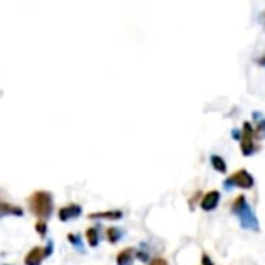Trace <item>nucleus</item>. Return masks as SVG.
<instances>
[{
  "mask_svg": "<svg viewBox=\"0 0 265 265\" xmlns=\"http://www.w3.org/2000/svg\"><path fill=\"white\" fill-rule=\"evenodd\" d=\"M29 209L30 212L39 218V220H47L53 212V195L47 190H34L29 197Z\"/></svg>",
  "mask_w": 265,
  "mask_h": 265,
  "instance_id": "obj_1",
  "label": "nucleus"
},
{
  "mask_svg": "<svg viewBox=\"0 0 265 265\" xmlns=\"http://www.w3.org/2000/svg\"><path fill=\"white\" fill-rule=\"evenodd\" d=\"M233 214L239 218L240 226L243 230H250V231H259V220L258 217L254 215L253 207L250 206V203L246 202V198L243 195H239L234 203L231 206Z\"/></svg>",
  "mask_w": 265,
  "mask_h": 265,
  "instance_id": "obj_2",
  "label": "nucleus"
},
{
  "mask_svg": "<svg viewBox=\"0 0 265 265\" xmlns=\"http://www.w3.org/2000/svg\"><path fill=\"white\" fill-rule=\"evenodd\" d=\"M223 186L226 190H230L233 187H240V189H251L254 186V178L253 175L245 169H240L234 172L231 177H228L223 182Z\"/></svg>",
  "mask_w": 265,
  "mask_h": 265,
  "instance_id": "obj_3",
  "label": "nucleus"
},
{
  "mask_svg": "<svg viewBox=\"0 0 265 265\" xmlns=\"http://www.w3.org/2000/svg\"><path fill=\"white\" fill-rule=\"evenodd\" d=\"M240 148L243 156H251L256 153V142H254V128L250 122L243 123V130L240 136Z\"/></svg>",
  "mask_w": 265,
  "mask_h": 265,
  "instance_id": "obj_4",
  "label": "nucleus"
},
{
  "mask_svg": "<svg viewBox=\"0 0 265 265\" xmlns=\"http://www.w3.org/2000/svg\"><path fill=\"white\" fill-rule=\"evenodd\" d=\"M220 203V192L218 190H209L207 194L203 195V198L200 200V206L205 212H211Z\"/></svg>",
  "mask_w": 265,
  "mask_h": 265,
  "instance_id": "obj_5",
  "label": "nucleus"
},
{
  "mask_svg": "<svg viewBox=\"0 0 265 265\" xmlns=\"http://www.w3.org/2000/svg\"><path fill=\"white\" fill-rule=\"evenodd\" d=\"M81 212H83V209H81L80 205H67V206H62L59 211H58V218L61 222H70L74 220V218H78L81 215Z\"/></svg>",
  "mask_w": 265,
  "mask_h": 265,
  "instance_id": "obj_6",
  "label": "nucleus"
},
{
  "mask_svg": "<svg viewBox=\"0 0 265 265\" xmlns=\"http://www.w3.org/2000/svg\"><path fill=\"white\" fill-rule=\"evenodd\" d=\"M45 259L44 246H33L29 251V254L25 256V265H41L42 261Z\"/></svg>",
  "mask_w": 265,
  "mask_h": 265,
  "instance_id": "obj_7",
  "label": "nucleus"
},
{
  "mask_svg": "<svg viewBox=\"0 0 265 265\" xmlns=\"http://www.w3.org/2000/svg\"><path fill=\"white\" fill-rule=\"evenodd\" d=\"M123 217V212L122 211H105V212H92L89 214L88 218L90 220H120Z\"/></svg>",
  "mask_w": 265,
  "mask_h": 265,
  "instance_id": "obj_8",
  "label": "nucleus"
},
{
  "mask_svg": "<svg viewBox=\"0 0 265 265\" xmlns=\"http://www.w3.org/2000/svg\"><path fill=\"white\" fill-rule=\"evenodd\" d=\"M134 254H136V250L131 248V246L123 248L122 251H118L117 258H116V264L117 265H131L134 261Z\"/></svg>",
  "mask_w": 265,
  "mask_h": 265,
  "instance_id": "obj_9",
  "label": "nucleus"
},
{
  "mask_svg": "<svg viewBox=\"0 0 265 265\" xmlns=\"http://www.w3.org/2000/svg\"><path fill=\"white\" fill-rule=\"evenodd\" d=\"M5 215L22 217L24 211H22V207H19V206H13L10 203L3 202V200H0V217H5Z\"/></svg>",
  "mask_w": 265,
  "mask_h": 265,
  "instance_id": "obj_10",
  "label": "nucleus"
},
{
  "mask_svg": "<svg viewBox=\"0 0 265 265\" xmlns=\"http://www.w3.org/2000/svg\"><path fill=\"white\" fill-rule=\"evenodd\" d=\"M86 236V242L90 248H97L98 243H100V233H98V228L97 226H90L86 230L85 233Z\"/></svg>",
  "mask_w": 265,
  "mask_h": 265,
  "instance_id": "obj_11",
  "label": "nucleus"
},
{
  "mask_svg": "<svg viewBox=\"0 0 265 265\" xmlns=\"http://www.w3.org/2000/svg\"><path fill=\"white\" fill-rule=\"evenodd\" d=\"M122 236H123V231L120 230V228H117V226H111V228H108L106 230V239L109 243H117L118 240L122 239Z\"/></svg>",
  "mask_w": 265,
  "mask_h": 265,
  "instance_id": "obj_12",
  "label": "nucleus"
},
{
  "mask_svg": "<svg viewBox=\"0 0 265 265\" xmlns=\"http://www.w3.org/2000/svg\"><path fill=\"white\" fill-rule=\"evenodd\" d=\"M211 164H212L214 170L220 172V173H226V170H228V166H226L225 159L222 156H218V154H212V156H211Z\"/></svg>",
  "mask_w": 265,
  "mask_h": 265,
  "instance_id": "obj_13",
  "label": "nucleus"
},
{
  "mask_svg": "<svg viewBox=\"0 0 265 265\" xmlns=\"http://www.w3.org/2000/svg\"><path fill=\"white\" fill-rule=\"evenodd\" d=\"M67 240L72 243L75 250H78L80 253H85V246H83V242H81V237L78 234H74V233H69L67 234Z\"/></svg>",
  "mask_w": 265,
  "mask_h": 265,
  "instance_id": "obj_14",
  "label": "nucleus"
},
{
  "mask_svg": "<svg viewBox=\"0 0 265 265\" xmlns=\"http://www.w3.org/2000/svg\"><path fill=\"white\" fill-rule=\"evenodd\" d=\"M34 230H36V233H38L41 237H45L47 236V223H45L44 220H38L36 222V225H34Z\"/></svg>",
  "mask_w": 265,
  "mask_h": 265,
  "instance_id": "obj_15",
  "label": "nucleus"
},
{
  "mask_svg": "<svg viewBox=\"0 0 265 265\" xmlns=\"http://www.w3.org/2000/svg\"><path fill=\"white\" fill-rule=\"evenodd\" d=\"M254 120H258V131H261L265 136V118L262 117L261 113H253Z\"/></svg>",
  "mask_w": 265,
  "mask_h": 265,
  "instance_id": "obj_16",
  "label": "nucleus"
},
{
  "mask_svg": "<svg viewBox=\"0 0 265 265\" xmlns=\"http://www.w3.org/2000/svg\"><path fill=\"white\" fill-rule=\"evenodd\" d=\"M136 258L141 259L142 262H150V258H148V253L147 251H136Z\"/></svg>",
  "mask_w": 265,
  "mask_h": 265,
  "instance_id": "obj_17",
  "label": "nucleus"
},
{
  "mask_svg": "<svg viewBox=\"0 0 265 265\" xmlns=\"http://www.w3.org/2000/svg\"><path fill=\"white\" fill-rule=\"evenodd\" d=\"M148 265H169V262L164 258H154L148 262Z\"/></svg>",
  "mask_w": 265,
  "mask_h": 265,
  "instance_id": "obj_18",
  "label": "nucleus"
},
{
  "mask_svg": "<svg viewBox=\"0 0 265 265\" xmlns=\"http://www.w3.org/2000/svg\"><path fill=\"white\" fill-rule=\"evenodd\" d=\"M202 265H215V264L212 262V259L209 258L206 253H203V256H202Z\"/></svg>",
  "mask_w": 265,
  "mask_h": 265,
  "instance_id": "obj_19",
  "label": "nucleus"
},
{
  "mask_svg": "<svg viewBox=\"0 0 265 265\" xmlns=\"http://www.w3.org/2000/svg\"><path fill=\"white\" fill-rule=\"evenodd\" d=\"M231 134L234 136V139H236V141H240V136H242V134H240V131H239V130H233V133H231Z\"/></svg>",
  "mask_w": 265,
  "mask_h": 265,
  "instance_id": "obj_20",
  "label": "nucleus"
},
{
  "mask_svg": "<svg viewBox=\"0 0 265 265\" xmlns=\"http://www.w3.org/2000/svg\"><path fill=\"white\" fill-rule=\"evenodd\" d=\"M258 64H259V66H262V67H265V55H262V57L258 59Z\"/></svg>",
  "mask_w": 265,
  "mask_h": 265,
  "instance_id": "obj_21",
  "label": "nucleus"
},
{
  "mask_svg": "<svg viewBox=\"0 0 265 265\" xmlns=\"http://www.w3.org/2000/svg\"><path fill=\"white\" fill-rule=\"evenodd\" d=\"M261 22H262V24L265 25V11H264V13L261 14Z\"/></svg>",
  "mask_w": 265,
  "mask_h": 265,
  "instance_id": "obj_22",
  "label": "nucleus"
},
{
  "mask_svg": "<svg viewBox=\"0 0 265 265\" xmlns=\"http://www.w3.org/2000/svg\"><path fill=\"white\" fill-rule=\"evenodd\" d=\"M5 265H10V264H5Z\"/></svg>",
  "mask_w": 265,
  "mask_h": 265,
  "instance_id": "obj_23",
  "label": "nucleus"
}]
</instances>
